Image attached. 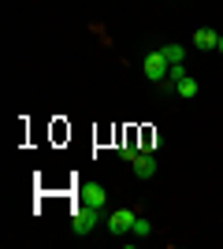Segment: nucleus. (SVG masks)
<instances>
[{
    "label": "nucleus",
    "mask_w": 223,
    "mask_h": 249,
    "mask_svg": "<svg viewBox=\"0 0 223 249\" xmlns=\"http://www.w3.org/2000/svg\"><path fill=\"white\" fill-rule=\"evenodd\" d=\"M168 67H171V60H168V56H164V49H160V52H149V56H145V78H149V82H164V78H168Z\"/></svg>",
    "instance_id": "nucleus-1"
},
{
    "label": "nucleus",
    "mask_w": 223,
    "mask_h": 249,
    "mask_svg": "<svg viewBox=\"0 0 223 249\" xmlns=\"http://www.w3.org/2000/svg\"><path fill=\"white\" fill-rule=\"evenodd\" d=\"M97 219H101V208L78 205V208H74V219H71V227L78 231V234H89V231L97 227Z\"/></svg>",
    "instance_id": "nucleus-2"
},
{
    "label": "nucleus",
    "mask_w": 223,
    "mask_h": 249,
    "mask_svg": "<svg viewBox=\"0 0 223 249\" xmlns=\"http://www.w3.org/2000/svg\"><path fill=\"white\" fill-rule=\"evenodd\" d=\"M134 208H119V212H112V216H108V231H112V234H130V231H134Z\"/></svg>",
    "instance_id": "nucleus-3"
},
{
    "label": "nucleus",
    "mask_w": 223,
    "mask_h": 249,
    "mask_svg": "<svg viewBox=\"0 0 223 249\" xmlns=\"http://www.w3.org/2000/svg\"><path fill=\"white\" fill-rule=\"evenodd\" d=\"M134 175L138 178H153L156 175V156L153 153H138L134 156Z\"/></svg>",
    "instance_id": "nucleus-4"
},
{
    "label": "nucleus",
    "mask_w": 223,
    "mask_h": 249,
    "mask_svg": "<svg viewBox=\"0 0 223 249\" xmlns=\"http://www.w3.org/2000/svg\"><path fill=\"white\" fill-rule=\"evenodd\" d=\"M78 205L104 208V190H101V186H86V190H82V201H78Z\"/></svg>",
    "instance_id": "nucleus-5"
},
{
    "label": "nucleus",
    "mask_w": 223,
    "mask_h": 249,
    "mask_svg": "<svg viewBox=\"0 0 223 249\" xmlns=\"http://www.w3.org/2000/svg\"><path fill=\"white\" fill-rule=\"evenodd\" d=\"M193 45L208 52V49H216V45H220V34H216V30H197V34H193Z\"/></svg>",
    "instance_id": "nucleus-6"
},
{
    "label": "nucleus",
    "mask_w": 223,
    "mask_h": 249,
    "mask_svg": "<svg viewBox=\"0 0 223 249\" xmlns=\"http://www.w3.org/2000/svg\"><path fill=\"white\" fill-rule=\"evenodd\" d=\"M197 89H201V86H197V78H190V74H186V78H182V82L175 86V93H179V97H186V101H190V97H197Z\"/></svg>",
    "instance_id": "nucleus-7"
},
{
    "label": "nucleus",
    "mask_w": 223,
    "mask_h": 249,
    "mask_svg": "<svg viewBox=\"0 0 223 249\" xmlns=\"http://www.w3.org/2000/svg\"><path fill=\"white\" fill-rule=\"evenodd\" d=\"M130 234H134V238H145V234H153V223H149V219H134V231H130Z\"/></svg>",
    "instance_id": "nucleus-8"
},
{
    "label": "nucleus",
    "mask_w": 223,
    "mask_h": 249,
    "mask_svg": "<svg viewBox=\"0 0 223 249\" xmlns=\"http://www.w3.org/2000/svg\"><path fill=\"white\" fill-rule=\"evenodd\" d=\"M164 56L171 63H182V45H164Z\"/></svg>",
    "instance_id": "nucleus-9"
},
{
    "label": "nucleus",
    "mask_w": 223,
    "mask_h": 249,
    "mask_svg": "<svg viewBox=\"0 0 223 249\" xmlns=\"http://www.w3.org/2000/svg\"><path fill=\"white\" fill-rule=\"evenodd\" d=\"M134 156H138V149H134V145H123V149H119V160H130V164H134Z\"/></svg>",
    "instance_id": "nucleus-10"
},
{
    "label": "nucleus",
    "mask_w": 223,
    "mask_h": 249,
    "mask_svg": "<svg viewBox=\"0 0 223 249\" xmlns=\"http://www.w3.org/2000/svg\"><path fill=\"white\" fill-rule=\"evenodd\" d=\"M216 49H220V52H223V34H220V45H216Z\"/></svg>",
    "instance_id": "nucleus-11"
}]
</instances>
